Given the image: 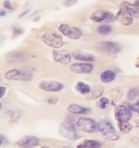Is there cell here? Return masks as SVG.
Here are the masks:
<instances>
[{"label": "cell", "mask_w": 139, "mask_h": 148, "mask_svg": "<svg viewBox=\"0 0 139 148\" xmlns=\"http://www.w3.org/2000/svg\"><path fill=\"white\" fill-rule=\"evenodd\" d=\"M97 48L102 51L110 53H118L121 49L120 44L110 41L100 42L97 45Z\"/></svg>", "instance_id": "cell-8"}, {"label": "cell", "mask_w": 139, "mask_h": 148, "mask_svg": "<svg viewBox=\"0 0 139 148\" xmlns=\"http://www.w3.org/2000/svg\"><path fill=\"white\" fill-rule=\"evenodd\" d=\"M4 6L6 9H10L12 8L11 4L8 0L5 1L4 3Z\"/></svg>", "instance_id": "cell-29"}, {"label": "cell", "mask_w": 139, "mask_h": 148, "mask_svg": "<svg viewBox=\"0 0 139 148\" xmlns=\"http://www.w3.org/2000/svg\"><path fill=\"white\" fill-rule=\"evenodd\" d=\"M30 11V9H28V10H25L24 12H23L19 16L21 18L23 17L24 16H25L26 15H27V14Z\"/></svg>", "instance_id": "cell-30"}, {"label": "cell", "mask_w": 139, "mask_h": 148, "mask_svg": "<svg viewBox=\"0 0 139 148\" xmlns=\"http://www.w3.org/2000/svg\"><path fill=\"white\" fill-rule=\"evenodd\" d=\"M39 144V140L35 136L24 137L22 138L18 142L17 144L19 146L23 147H33L38 146Z\"/></svg>", "instance_id": "cell-13"}, {"label": "cell", "mask_w": 139, "mask_h": 148, "mask_svg": "<svg viewBox=\"0 0 139 148\" xmlns=\"http://www.w3.org/2000/svg\"><path fill=\"white\" fill-rule=\"evenodd\" d=\"M109 103V101L107 98L103 97L100 99V107L102 109H105L108 104Z\"/></svg>", "instance_id": "cell-25"}, {"label": "cell", "mask_w": 139, "mask_h": 148, "mask_svg": "<svg viewBox=\"0 0 139 148\" xmlns=\"http://www.w3.org/2000/svg\"><path fill=\"white\" fill-rule=\"evenodd\" d=\"M98 130L102 133L103 136L115 132L114 127L111 123L103 121L99 123L98 125Z\"/></svg>", "instance_id": "cell-14"}, {"label": "cell", "mask_w": 139, "mask_h": 148, "mask_svg": "<svg viewBox=\"0 0 139 148\" xmlns=\"http://www.w3.org/2000/svg\"><path fill=\"white\" fill-rule=\"evenodd\" d=\"M58 30L64 36L72 39H79L82 36V32L80 29L66 24H61L59 27Z\"/></svg>", "instance_id": "cell-4"}, {"label": "cell", "mask_w": 139, "mask_h": 148, "mask_svg": "<svg viewBox=\"0 0 139 148\" xmlns=\"http://www.w3.org/2000/svg\"><path fill=\"white\" fill-rule=\"evenodd\" d=\"M98 31L100 34L107 35L111 32L112 31V27L109 25H102L98 27Z\"/></svg>", "instance_id": "cell-22"}, {"label": "cell", "mask_w": 139, "mask_h": 148, "mask_svg": "<svg viewBox=\"0 0 139 148\" xmlns=\"http://www.w3.org/2000/svg\"><path fill=\"white\" fill-rule=\"evenodd\" d=\"M70 69L76 73H89L92 71L93 66L88 63H75L71 66Z\"/></svg>", "instance_id": "cell-12"}, {"label": "cell", "mask_w": 139, "mask_h": 148, "mask_svg": "<svg viewBox=\"0 0 139 148\" xmlns=\"http://www.w3.org/2000/svg\"><path fill=\"white\" fill-rule=\"evenodd\" d=\"M101 144L92 140H87L77 146L78 148H98L100 147Z\"/></svg>", "instance_id": "cell-18"}, {"label": "cell", "mask_w": 139, "mask_h": 148, "mask_svg": "<svg viewBox=\"0 0 139 148\" xmlns=\"http://www.w3.org/2000/svg\"><path fill=\"white\" fill-rule=\"evenodd\" d=\"M121 8L123 9L136 18H139V8L135 5L131 4L127 2H123L120 5Z\"/></svg>", "instance_id": "cell-15"}, {"label": "cell", "mask_w": 139, "mask_h": 148, "mask_svg": "<svg viewBox=\"0 0 139 148\" xmlns=\"http://www.w3.org/2000/svg\"><path fill=\"white\" fill-rule=\"evenodd\" d=\"M4 77L8 80L28 82L32 80L33 77V74L30 70L14 69L6 72Z\"/></svg>", "instance_id": "cell-1"}, {"label": "cell", "mask_w": 139, "mask_h": 148, "mask_svg": "<svg viewBox=\"0 0 139 148\" xmlns=\"http://www.w3.org/2000/svg\"><path fill=\"white\" fill-rule=\"evenodd\" d=\"M131 110L139 114V99L132 104L131 107Z\"/></svg>", "instance_id": "cell-26"}, {"label": "cell", "mask_w": 139, "mask_h": 148, "mask_svg": "<svg viewBox=\"0 0 139 148\" xmlns=\"http://www.w3.org/2000/svg\"><path fill=\"white\" fill-rule=\"evenodd\" d=\"M75 88L78 92L83 95L88 94L91 91V88L89 86L81 82H78L76 85Z\"/></svg>", "instance_id": "cell-20"}, {"label": "cell", "mask_w": 139, "mask_h": 148, "mask_svg": "<svg viewBox=\"0 0 139 148\" xmlns=\"http://www.w3.org/2000/svg\"><path fill=\"white\" fill-rule=\"evenodd\" d=\"M73 56L75 59L81 61L92 62L94 60V58L92 55L85 53H73Z\"/></svg>", "instance_id": "cell-19"}, {"label": "cell", "mask_w": 139, "mask_h": 148, "mask_svg": "<svg viewBox=\"0 0 139 148\" xmlns=\"http://www.w3.org/2000/svg\"><path fill=\"white\" fill-rule=\"evenodd\" d=\"M77 125L81 130L88 133L94 132L97 127L95 121L89 118H80L78 120Z\"/></svg>", "instance_id": "cell-7"}, {"label": "cell", "mask_w": 139, "mask_h": 148, "mask_svg": "<svg viewBox=\"0 0 139 148\" xmlns=\"http://www.w3.org/2000/svg\"><path fill=\"white\" fill-rule=\"evenodd\" d=\"M39 88L45 91L57 92L63 89L64 85L57 81H43L39 84Z\"/></svg>", "instance_id": "cell-9"}, {"label": "cell", "mask_w": 139, "mask_h": 148, "mask_svg": "<svg viewBox=\"0 0 139 148\" xmlns=\"http://www.w3.org/2000/svg\"><path fill=\"white\" fill-rule=\"evenodd\" d=\"M118 127L120 132L123 134L130 132L133 128L132 126L128 122H118Z\"/></svg>", "instance_id": "cell-21"}, {"label": "cell", "mask_w": 139, "mask_h": 148, "mask_svg": "<svg viewBox=\"0 0 139 148\" xmlns=\"http://www.w3.org/2000/svg\"><path fill=\"white\" fill-rule=\"evenodd\" d=\"M91 20L97 23H109L113 21L114 15L105 10H100L96 11L91 15Z\"/></svg>", "instance_id": "cell-6"}, {"label": "cell", "mask_w": 139, "mask_h": 148, "mask_svg": "<svg viewBox=\"0 0 139 148\" xmlns=\"http://www.w3.org/2000/svg\"><path fill=\"white\" fill-rule=\"evenodd\" d=\"M71 113L75 114H85L88 113L90 110L87 108L81 106L76 104L70 105L67 108Z\"/></svg>", "instance_id": "cell-16"}, {"label": "cell", "mask_w": 139, "mask_h": 148, "mask_svg": "<svg viewBox=\"0 0 139 148\" xmlns=\"http://www.w3.org/2000/svg\"><path fill=\"white\" fill-rule=\"evenodd\" d=\"M77 1L78 0H66L65 2V5L67 6H71L76 3Z\"/></svg>", "instance_id": "cell-27"}, {"label": "cell", "mask_w": 139, "mask_h": 148, "mask_svg": "<svg viewBox=\"0 0 139 148\" xmlns=\"http://www.w3.org/2000/svg\"><path fill=\"white\" fill-rule=\"evenodd\" d=\"M114 115L118 122H128L132 116L131 112L124 105H119L115 108Z\"/></svg>", "instance_id": "cell-5"}, {"label": "cell", "mask_w": 139, "mask_h": 148, "mask_svg": "<svg viewBox=\"0 0 139 148\" xmlns=\"http://www.w3.org/2000/svg\"><path fill=\"white\" fill-rule=\"evenodd\" d=\"M134 5L137 7H139V0H136L134 2Z\"/></svg>", "instance_id": "cell-32"}, {"label": "cell", "mask_w": 139, "mask_h": 148, "mask_svg": "<svg viewBox=\"0 0 139 148\" xmlns=\"http://www.w3.org/2000/svg\"><path fill=\"white\" fill-rule=\"evenodd\" d=\"M7 88L5 86H1L0 87V97L2 98L5 95L6 92Z\"/></svg>", "instance_id": "cell-28"}, {"label": "cell", "mask_w": 139, "mask_h": 148, "mask_svg": "<svg viewBox=\"0 0 139 148\" xmlns=\"http://www.w3.org/2000/svg\"><path fill=\"white\" fill-rule=\"evenodd\" d=\"M59 132L64 137L70 139H74L77 137L75 126L70 122L65 121L61 124Z\"/></svg>", "instance_id": "cell-3"}, {"label": "cell", "mask_w": 139, "mask_h": 148, "mask_svg": "<svg viewBox=\"0 0 139 148\" xmlns=\"http://www.w3.org/2000/svg\"><path fill=\"white\" fill-rule=\"evenodd\" d=\"M54 60L56 62L66 65L71 62V56L68 51L66 50H54L52 52Z\"/></svg>", "instance_id": "cell-10"}, {"label": "cell", "mask_w": 139, "mask_h": 148, "mask_svg": "<svg viewBox=\"0 0 139 148\" xmlns=\"http://www.w3.org/2000/svg\"><path fill=\"white\" fill-rule=\"evenodd\" d=\"M139 97V89L134 88L129 92L128 94V98L130 100H134L136 98Z\"/></svg>", "instance_id": "cell-24"}, {"label": "cell", "mask_w": 139, "mask_h": 148, "mask_svg": "<svg viewBox=\"0 0 139 148\" xmlns=\"http://www.w3.org/2000/svg\"><path fill=\"white\" fill-rule=\"evenodd\" d=\"M0 15H1V16H4L6 15V12L5 11L3 10H1V14H0Z\"/></svg>", "instance_id": "cell-33"}, {"label": "cell", "mask_w": 139, "mask_h": 148, "mask_svg": "<svg viewBox=\"0 0 139 148\" xmlns=\"http://www.w3.org/2000/svg\"><path fill=\"white\" fill-rule=\"evenodd\" d=\"M14 34H19L20 33H21V29L16 28L14 29Z\"/></svg>", "instance_id": "cell-31"}, {"label": "cell", "mask_w": 139, "mask_h": 148, "mask_svg": "<svg viewBox=\"0 0 139 148\" xmlns=\"http://www.w3.org/2000/svg\"><path fill=\"white\" fill-rule=\"evenodd\" d=\"M41 40L51 47L60 49L64 45L63 38L60 34L54 30H49L42 36Z\"/></svg>", "instance_id": "cell-2"}, {"label": "cell", "mask_w": 139, "mask_h": 148, "mask_svg": "<svg viewBox=\"0 0 139 148\" xmlns=\"http://www.w3.org/2000/svg\"><path fill=\"white\" fill-rule=\"evenodd\" d=\"M103 92L104 89L103 87L100 86H98L96 88H95L94 90L92 93L91 98H92L94 99L96 98H98L103 95Z\"/></svg>", "instance_id": "cell-23"}, {"label": "cell", "mask_w": 139, "mask_h": 148, "mask_svg": "<svg viewBox=\"0 0 139 148\" xmlns=\"http://www.w3.org/2000/svg\"><path fill=\"white\" fill-rule=\"evenodd\" d=\"M115 73L111 70H107L102 73L100 75V79L105 83H108L112 82L116 78Z\"/></svg>", "instance_id": "cell-17"}, {"label": "cell", "mask_w": 139, "mask_h": 148, "mask_svg": "<svg viewBox=\"0 0 139 148\" xmlns=\"http://www.w3.org/2000/svg\"><path fill=\"white\" fill-rule=\"evenodd\" d=\"M115 19L119 23L125 26H129L132 23L133 17L127 11L121 8L117 13Z\"/></svg>", "instance_id": "cell-11"}, {"label": "cell", "mask_w": 139, "mask_h": 148, "mask_svg": "<svg viewBox=\"0 0 139 148\" xmlns=\"http://www.w3.org/2000/svg\"><path fill=\"white\" fill-rule=\"evenodd\" d=\"M136 123L137 127H139V119H138L136 121Z\"/></svg>", "instance_id": "cell-34"}]
</instances>
